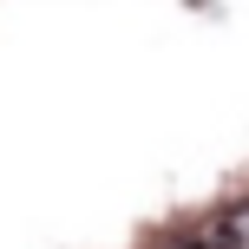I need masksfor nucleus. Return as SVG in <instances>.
I'll list each match as a JSON object with an SVG mask.
<instances>
[{"instance_id": "nucleus-1", "label": "nucleus", "mask_w": 249, "mask_h": 249, "mask_svg": "<svg viewBox=\"0 0 249 249\" xmlns=\"http://www.w3.org/2000/svg\"><path fill=\"white\" fill-rule=\"evenodd\" d=\"M203 249H249V203H230V210L210 223Z\"/></svg>"}, {"instance_id": "nucleus-2", "label": "nucleus", "mask_w": 249, "mask_h": 249, "mask_svg": "<svg viewBox=\"0 0 249 249\" xmlns=\"http://www.w3.org/2000/svg\"><path fill=\"white\" fill-rule=\"evenodd\" d=\"M158 249H203V243H158Z\"/></svg>"}]
</instances>
